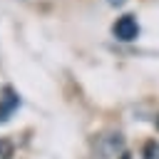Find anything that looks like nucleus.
Masks as SVG:
<instances>
[{"mask_svg":"<svg viewBox=\"0 0 159 159\" xmlns=\"http://www.w3.org/2000/svg\"><path fill=\"white\" fill-rule=\"evenodd\" d=\"M94 152H97L99 159H117V157L124 152V139H122V134H114V132L99 134V137L94 139Z\"/></svg>","mask_w":159,"mask_h":159,"instance_id":"1","label":"nucleus"},{"mask_svg":"<svg viewBox=\"0 0 159 159\" xmlns=\"http://www.w3.org/2000/svg\"><path fill=\"white\" fill-rule=\"evenodd\" d=\"M112 35H114L117 40H122V42L137 40V35H139V22H137V17H134V15H122V17H117V22L112 25Z\"/></svg>","mask_w":159,"mask_h":159,"instance_id":"2","label":"nucleus"},{"mask_svg":"<svg viewBox=\"0 0 159 159\" xmlns=\"http://www.w3.org/2000/svg\"><path fill=\"white\" fill-rule=\"evenodd\" d=\"M5 92H7V97H5V102H2V107H0V122L7 119V114L17 107V94H12L10 89H5Z\"/></svg>","mask_w":159,"mask_h":159,"instance_id":"3","label":"nucleus"},{"mask_svg":"<svg viewBox=\"0 0 159 159\" xmlns=\"http://www.w3.org/2000/svg\"><path fill=\"white\" fill-rule=\"evenodd\" d=\"M142 159H159V142L157 139H149L142 149Z\"/></svg>","mask_w":159,"mask_h":159,"instance_id":"4","label":"nucleus"},{"mask_svg":"<svg viewBox=\"0 0 159 159\" xmlns=\"http://www.w3.org/2000/svg\"><path fill=\"white\" fill-rule=\"evenodd\" d=\"M15 157V144L5 137H0V159H12Z\"/></svg>","mask_w":159,"mask_h":159,"instance_id":"5","label":"nucleus"},{"mask_svg":"<svg viewBox=\"0 0 159 159\" xmlns=\"http://www.w3.org/2000/svg\"><path fill=\"white\" fill-rule=\"evenodd\" d=\"M117 159H132V154H129V152H122V154H119Z\"/></svg>","mask_w":159,"mask_h":159,"instance_id":"6","label":"nucleus"},{"mask_svg":"<svg viewBox=\"0 0 159 159\" xmlns=\"http://www.w3.org/2000/svg\"><path fill=\"white\" fill-rule=\"evenodd\" d=\"M109 2H112V5H122L124 0H109Z\"/></svg>","mask_w":159,"mask_h":159,"instance_id":"7","label":"nucleus"}]
</instances>
